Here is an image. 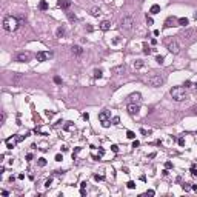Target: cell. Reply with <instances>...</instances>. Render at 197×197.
Returning a JSON list of instances; mask_svg holds the SVG:
<instances>
[{
  "label": "cell",
  "instance_id": "6da1fadb",
  "mask_svg": "<svg viewBox=\"0 0 197 197\" xmlns=\"http://www.w3.org/2000/svg\"><path fill=\"white\" fill-rule=\"evenodd\" d=\"M19 26H20V22H19L17 17H14V15H6V17L3 19V29H5L6 32L17 31Z\"/></svg>",
  "mask_w": 197,
  "mask_h": 197
},
{
  "label": "cell",
  "instance_id": "7a4b0ae2",
  "mask_svg": "<svg viewBox=\"0 0 197 197\" xmlns=\"http://www.w3.org/2000/svg\"><path fill=\"white\" fill-rule=\"evenodd\" d=\"M171 97H173L175 102H183V100L186 99V91H185V88H182V86H174L173 89H171Z\"/></svg>",
  "mask_w": 197,
  "mask_h": 197
},
{
  "label": "cell",
  "instance_id": "3957f363",
  "mask_svg": "<svg viewBox=\"0 0 197 197\" xmlns=\"http://www.w3.org/2000/svg\"><path fill=\"white\" fill-rule=\"evenodd\" d=\"M148 83L151 86H154V88H157V86H160L162 83H163V79H162V75L160 74H151L149 77H148Z\"/></svg>",
  "mask_w": 197,
  "mask_h": 197
},
{
  "label": "cell",
  "instance_id": "277c9868",
  "mask_svg": "<svg viewBox=\"0 0 197 197\" xmlns=\"http://www.w3.org/2000/svg\"><path fill=\"white\" fill-rule=\"evenodd\" d=\"M132 25H134L132 15H125V17L122 19V22H120V26H122L123 31H129V29L132 28Z\"/></svg>",
  "mask_w": 197,
  "mask_h": 197
},
{
  "label": "cell",
  "instance_id": "5b68a950",
  "mask_svg": "<svg viewBox=\"0 0 197 197\" xmlns=\"http://www.w3.org/2000/svg\"><path fill=\"white\" fill-rule=\"evenodd\" d=\"M29 58H31V54H29V52H19L17 56H15V60H17V62H22V63H26V62H29Z\"/></svg>",
  "mask_w": 197,
  "mask_h": 197
},
{
  "label": "cell",
  "instance_id": "8992f818",
  "mask_svg": "<svg viewBox=\"0 0 197 197\" xmlns=\"http://www.w3.org/2000/svg\"><path fill=\"white\" fill-rule=\"evenodd\" d=\"M126 109H128V112H129L131 116H136L137 112L140 111V105H139V103H132V102H131V103L128 105V108H126Z\"/></svg>",
  "mask_w": 197,
  "mask_h": 197
},
{
  "label": "cell",
  "instance_id": "52a82bcc",
  "mask_svg": "<svg viewBox=\"0 0 197 197\" xmlns=\"http://www.w3.org/2000/svg\"><path fill=\"white\" fill-rule=\"evenodd\" d=\"M168 51L171 52V54H179V51H180V46H179V43L177 42H169L168 43Z\"/></svg>",
  "mask_w": 197,
  "mask_h": 197
},
{
  "label": "cell",
  "instance_id": "ba28073f",
  "mask_svg": "<svg viewBox=\"0 0 197 197\" xmlns=\"http://www.w3.org/2000/svg\"><path fill=\"white\" fill-rule=\"evenodd\" d=\"M17 142H19V140H17V136H15V137H9V139L5 140V145H6V148L12 149L15 145H17Z\"/></svg>",
  "mask_w": 197,
  "mask_h": 197
},
{
  "label": "cell",
  "instance_id": "9c48e42d",
  "mask_svg": "<svg viewBox=\"0 0 197 197\" xmlns=\"http://www.w3.org/2000/svg\"><path fill=\"white\" fill-rule=\"evenodd\" d=\"M129 100H131L132 103H139V105H140V102H142V94H140V93H132L131 95H129Z\"/></svg>",
  "mask_w": 197,
  "mask_h": 197
},
{
  "label": "cell",
  "instance_id": "30bf717a",
  "mask_svg": "<svg viewBox=\"0 0 197 197\" xmlns=\"http://www.w3.org/2000/svg\"><path fill=\"white\" fill-rule=\"evenodd\" d=\"M48 57H51V54L49 52H37V56H36V58H37V62H46V58Z\"/></svg>",
  "mask_w": 197,
  "mask_h": 197
},
{
  "label": "cell",
  "instance_id": "8fae6325",
  "mask_svg": "<svg viewBox=\"0 0 197 197\" xmlns=\"http://www.w3.org/2000/svg\"><path fill=\"white\" fill-rule=\"evenodd\" d=\"M99 120L100 122H106V120H109V111H102V112H99Z\"/></svg>",
  "mask_w": 197,
  "mask_h": 197
},
{
  "label": "cell",
  "instance_id": "7c38bea8",
  "mask_svg": "<svg viewBox=\"0 0 197 197\" xmlns=\"http://www.w3.org/2000/svg\"><path fill=\"white\" fill-rule=\"evenodd\" d=\"M58 6H60L62 9H69L71 0H58Z\"/></svg>",
  "mask_w": 197,
  "mask_h": 197
},
{
  "label": "cell",
  "instance_id": "4fadbf2b",
  "mask_svg": "<svg viewBox=\"0 0 197 197\" xmlns=\"http://www.w3.org/2000/svg\"><path fill=\"white\" fill-rule=\"evenodd\" d=\"M177 20H175L174 17H169V19H166L165 20V28H171V26H177Z\"/></svg>",
  "mask_w": 197,
  "mask_h": 197
},
{
  "label": "cell",
  "instance_id": "5bb4252c",
  "mask_svg": "<svg viewBox=\"0 0 197 197\" xmlns=\"http://www.w3.org/2000/svg\"><path fill=\"white\" fill-rule=\"evenodd\" d=\"M99 28L102 29V31H108V29L111 28V23L108 22V20H103V22H100V25H99Z\"/></svg>",
  "mask_w": 197,
  "mask_h": 197
},
{
  "label": "cell",
  "instance_id": "9a60e30c",
  "mask_svg": "<svg viewBox=\"0 0 197 197\" xmlns=\"http://www.w3.org/2000/svg\"><path fill=\"white\" fill-rule=\"evenodd\" d=\"M71 51H73V54H75V56H82L83 54V49H82V46H79V45H74V46L71 48Z\"/></svg>",
  "mask_w": 197,
  "mask_h": 197
},
{
  "label": "cell",
  "instance_id": "2e32d148",
  "mask_svg": "<svg viewBox=\"0 0 197 197\" xmlns=\"http://www.w3.org/2000/svg\"><path fill=\"white\" fill-rule=\"evenodd\" d=\"M65 34H66L65 26H58V28H57V31H56V37H63Z\"/></svg>",
  "mask_w": 197,
  "mask_h": 197
},
{
  "label": "cell",
  "instance_id": "e0dca14e",
  "mask_svg": "<svg viewBox=\"0 0 197 197\" xmlns=\"http://www.w3.org/2000/svg\"><path fill=\"white\" fill-rule=\"evenodd\" d=\"M177 23L180 25V26H188V23H190V20H188L186 17H180V19H177Z\"/></svg>",
  "mask_w": 197,
  "mask_h": 197
},
{
  "label": "cell",
  "instance_id": "ac0fdd59",
  "mask_svg": "<svg viewBox=\"0 0 197 197\" xmlns=\"http://www.w3.org/2000/svg\"><path fill=\"white\" fill-rule=\"evenodd\" d=\"M149 12H151V14H159V12H160V6H159V5H153V6H151V9H149Z\"/></svg>",
  "mask_w": 197,
  "mask_h": 197
},
{
  "label": "cell",
  "instance_id": "d6986e66",
  "mask_svg": "<svg viewBox=\"0 0 197 197\" xmlns=\"http://www.w3.org/2000/svg\"><path fill=\"white\" fill-rule=\"evenodd\" d=\"M66 15H68L69 22H73V23H74V22H77V17H75V14H73V12H69V11H68V12H66Z\"/></svg>",
  "mask_w": 197,
  "mask_h": 197
},
{
  "label": "cell",
  "instance_id": "ffe728a7",
  "mask_svg": "<svg viewBox=\"0 0 197 197\" xmlns=\"http://www.w3.org/2000/svg\"><path fill=\"white\" fill-rule=\"evenodd\" d=\"M39 8H40L42 11H46V9H48V3H46V0H42L40 5H39Z\"/></svg>",
  "mask_w": 197,
  "mask_h": 197
},
{
  "label": "cell",
  "instance_id": "44dd1931",
  "mask_svg": "<svg viewBox=\"0 0 197 197\" xmlns=\"http://www.w3.org/2000/svg\"><path fill=\"white\" fill-rule=\"evenodd\" d=\"M143 66V60H136L134 62V69H140Z\"/></svg>",
  "mask_w": 197,
  "mask_h": 197
},
{
  "label": "cell",
  "instance_id": "7402d4cb",
  "mask_svg": "<svg viewBox=\"0 0 197 197\" xmlns=\"http://www.w3.org/2000/svg\"><path fill=\"white\" fill-rule=\"evenodd\" d=\"M99 14H100L99 8H93V9H91V15H93V17H99Z\"/></svg>",
  "mask_w": 197,
  "mask_h": 197
},
{
  "label": "cell",
  "instance_id": "603a6c76",
  "mask_svg": "<svg viewBox=\"0 0 197 197\" xmlns=\"http://www.w3.org/2000/svg\"><path fill=\"white\" fill-rule=\"evenodd\" d=\"M37 163H39V166H46V159H45V157H40L39 160H37Z\"/></svg>",
  "mask_w": 197,
  "mask_h": 197
},
{
  "label": "cell",
  "instance_id": "cb8c5ba5",
  "mask_svg": "<svg viewBox=\"0 0 197 197\" xmlns=\"http://www.w3.org/2000/svg\"><path fill=\"white\" fill-rule=\"evenodd\" d=\"M102 75H103L102 69H95V71H94V77H95V79H102Z\"/></svg>",
  "mask_w": 197,
  "mask_h": 197
},
{
  "label": "cell",
  "instance_id": "d4e9b609",
  "mask_svg": "<svg viewBox=\"0 0 197 197\" xmlns=\"http://www.w3.org/2000/svg\"><path fill=\"white\" fill-rule=\"evenodd\" d=\"M123 69H125L123 66H117V68H114V69H112V73H114V74H119V73H122Z\"/></svg>",
  "mask_w": 197,
  "mask_h": 197
},
{
  "label": "cell",
  "instance_id": "484cf974",
  "mask_svg": "<svg viewBox=\"0 0 197 197\" xmlns=\"http://www.w3.org/2000/svg\"><path fill=\"white\" fill-rule=\"evenodd\" d=\"M143 52H145V54H148V56L151 54V48H149V46H148V45H146V43L143 45Z\"/></svg>",
  "mask_w": 197,
  "mask_h": 197
},
{
  "label": "cell",
  "instance_id": "4316f807",
  "mask_svg": "<svg viewBox=\"0 0 197 197\" xmlns=\"http://www.w3.org/2000/svg\"><path fill=\"white\" fill-rule=\"evenodd\" d=\"M182 188H183V191H191V185H190V183H183V185H182Z\"/></svg>",
  "mask_w": 197,
  "mask_h": 197
},
{
  "label": "cell",
  "instance_id": "83f0119b",
  "mask_svg": "<svg viewBox=\"0 0 197 197\" xmlns=\"http://www.w3.org/2000/svg\"><path fill=\"white\" fill-rule=\"evenodd\" d=\"M183 39H190V36H191V29H186V31L185 32H183Z\"/></svg>",
  "mask_w": 197,
  "mask_h": 197
},
{
  "label": "cell",
  "instance_id": "f1b7e54d",
  "mask_svg": "<svg viewBox=\"0 0 197 197\" xmlns=\"http://www.w3.org/2000/svg\"><path fill=\"white\" fill-rule=\"evenodd\" d=\"M126 186L129 188V190H134V188H136V183H134V182H132V180H129V182L126 183Z\"/></svg>",
  "mask_w": 197,
  "mask_h": 197
},
{
  "label": "cell",
  "instance_id": "f546056e",
  "mask_svg": "<svg viewBox=\"0 0 197 197\" xmlns=\"http://www.w3.org/2000/svg\"><path fill=\"white\" fill-rule=\"evenodd\" d=\"M163 60H165V58H163V56H157V57H156V62H157L159 65H162Z\"/></svg>",
  "mask_w": 197,
  "mask_h": 197
},
{
  "label": "cell",
  "instance_id": "4dcf8cb0",
  "mask_svg": "<svg viewBox=\"0 0 197 197\" xmlns=\"http://www.w3.org/2000/svg\"><path fill=\"white\" fill-rule=\"evenodd\" d=\"M54 83H56V85H62V79L58 77V75H56V77H54Z\"/></svg>",
  "mask_w": 197,
  "mask_h": 197
},
{
  "label": "cell",
  "instance_id": "1f68e13d",
  "mask_svg": "<svg viewBox=\"0 0 197 197\" xmlns=\"http://www.w3.org/2000/svg\"><path fill=\"white\" fill-rule=\"evenodd\" d=\"M126 137H128V139H136V134H134L132 131H128L126 132Z\"/></svg>",
  "mask_w": 197,
  "mask_h": 197
},
{
  "label": "cell",
  "instance_id": "d6a6232c",
  "mask_svg": "<svg viewBox=\"0 0 197 197\" xmlns=\"http://www.w3.org/2000/svg\"><path fill=\"white\" fill-rule=\"evenodd\" d=\"M40 151H48V143H40Z\"/></svg>",
  "mask_w": 197,
  "mask_h": 197
},
{
  "label": "cell",
  "instance_id": "836d02e7",
  "mask_svg": "<svg viewBox=\"0 0 197 197\" xmlns=\"http://www.w3.org/2000/svg\"><path fill=\"white\" fill-rule=\"evenodd\" d=\"M112 123H114V125H119V123H120V119H119L117 116H116V117H112Z\"/></svg>",
  "mask_w": 197,
  "mask_h": 197
},
{
  "label": "cell",
  "instance_id": "e575fe53",
  "mask_svg": "<svg viewBox=\"0 0 197 197\" xmlns=\"http://www.w3.org/2000/svg\"><path fill=\"white\" fill-rule=\"evenodd\" d=\"M191 174L194 175V177H197V169H196V166L192 165V168H191Z\"/></svg>",
  "mask_w": 197,
  "mask_h": 197
},
{
  "label": "cell",
  "instance_id": "d590c367",
  "mask_svg": "<svg viewBox=\"0 0 197 197\" xmlns=\"http://www.w3.org/2000/svg\"><path fill=\"white\" fill-rule=\"evenodd\" d=\"M165 168L166 169H171V168H173V162H166L165 163Z\"/></svg>",
  "mask_w": 197,
  "mask_h": 197
},
{
  "label": "cell",
  "instance_id": "8d00e7d4",
  "mask_svg": "<svg viewBox=\"0 0 197 197\" xmlns=\"http://www.w3.org/2000/svg\"><path fill=\"white\" fill-rule=\"evenodd\" d=\"M63 160V156H62V154H57L56 156V162H62Z\"/></svg>",
  "mask_w": 197,
  "mask_h": 197
},
{
  "label": "cell",
  "instance_id": "74e56055",
  "mask_svg": "<svg viewBox=\"0 0 197 197\" xmlns=\"http://www.w3.org/2000/svg\"><path fill=\"white\" fill-rule=\"evenodd\" d=\"M51 183H52V179H48L46 182H45V186H46V188H49V186H51Z\"/></svg>",
  "mask_w": 197,
  "mask_h": 197
},
{
  "label": "cell",
  "instance_id": "f35d334b",
  "mask_svg": "<svg viewBox=\"0 0 197 197\" xmlns=\"http://www.w3.org/2000/svg\"><path fill=\"white\" fill-rule=\"evenodd\" d=\"M94 179H95V180H97V182H99V180H103L105 177H103L102 174H100V175H99V174H95V175H94Z\"/></svg>",
  "mask_w": 197,
  "mask_h": 197
},
{
  "label": "cell",
  "instance_id": "ab89813d",
  "mask_svg": "<svg viewBox=\"0 0 197 197\" xmlns=\"http://www.w3.org/2000/svg\"><path fill=\"white\" fill-rule=\"evenodd\" d=\"M5 120H6V114H5V112H2V117H0V122H2V123H5Z\"/></svg>",
  "mask_w": 197,
  "mask_h": 197
},
{
  "label": "cell",
  "instance_id": "60d3db41",
  "mask_svg": "<svg viewBox=\"0 0 197 197\" xmlns=\"http://www.w3.org/2000/svg\"><path fill=\"white\" fill-rule=\"evenodd\" d=\"M111 149H112V153H119V146H117V145H112Z\"/></svg>",
  "mask_w": 197,
  "mask_h": 197
},
{
  "label": "cell",
  "instance_id": "b9f144b4",
  "mask_svg": "<svg viewBox=\"0 0 197 197\" xmlns=\"http://www.w3.org/2000/svg\"><path fill=\"white\" fill-rule=\"evenodd\" d=\"M146 23H148V25H153V23H154L153 17H146Z\"/></svg>",
  "mask_w": 197,
  "mask_h": 197
},
{
  "label": "cell",
  "instance_id": "7bdbcfd3",
  "mask_svg": "<svg viewBox=\"0 0 197 197\" xmlns=\"http://www.w3.org/2000/svg\"><path fill=\"white\" fill-rule=\"evenodd\" d=\"M139 145H140V142H139V140H134V142H132V148H137Z\"/></svg>",
  "mask_w": 197,
  "mask_h": 197
},
{
  "label": "cell",
  "instance_id": "ee69618b",
  "mask_svg": "<svg viewBox=\"0 0 197 197\" xmlns=\"http://www.w3.org/2000/svg\"><path fill=\"white\" fill-rule=\"evenodd\" d=\"M179 145H180V146L185 145V139H183V137H180V139H179Z\"/></svg>",
  "mask_w": 197,
  "mask_h": 197
},
{
  "label": "cell",
  "instance_id": "f6af8a7d",
  "mask_svg": "<svg viewBox=\"0 0 197 197\" xmlns=\"http://www.w3.org/2000/svg\"><path fill=\"white\" fill-rule=\"evenodd\" d=\"M154 194H156L154 190H148V191H146V196H154Z\"/></svg>",
  "mask_w": 197,
  "mask_h": 197
},
{
  "label": "cell",
  "instance_id": "bcb514c9",
  "mask_svg": "<svg viewBox=\"0 0 197 197\" xmlns=\"http://www.w3.org/2000/svg\"><path fill=\"white\" fill-rule=\"evenodd\" d=\"M0 194H2V196H5V197H8V196H9V192H8V191H5V190H3L2 192H0Z\"/></svg>",
  "mask_w": 197,
  "mask_h": 197
},
{
  "label": "cell",
  "instance_id": "7dc6e473",
  "mask_svg": "<svg viewBox=\"0 0 197 197\" xmlns=\"http://www.w3.org/2000/svg\"><path fill=\"white\" fill-rule=\"evenodd\" d=\"M85 188H86V182H82L80 183V190H85Z\"/></svg>",
  "mask_w": 197,
  "mask_h": 197
},
{
  "label": "cell",
  "instance_id": "c3c4849f",
  "mask_svg": "<svg viewBox=\"0 0 197 197\" xmlns=\"http://www.w3.org/2000/svg\"><path fill=\"white\" fill-rule=\"evenodd\" d=\"M83 119L88 120V119H89V114H88V112H85V114H83Z\"/></svg>",
  "mask_w": 197,
  "mask_h": 197
},
{
  "label": "cell",
  "instance_id": "681fc988",
  "mask_svg": "<svg viewBox=\"0 0 197 197\" xmlns=\"http://www.w3.org/2000/svg\"><path fill=\"white\" fill-rule=\"evenodd\" d=\"M103 154H105V149H99V156H100V157H102V156H103Z\"/></svg>",
  "mask_w": 197,
  "mask_h": 197
},
{
  "label": "cell",
  "instance_id": "f907efd6",
  "mask_svg": "<svg viewBox=\"0 0 197 197\" xmlns=\"http://www.w3.org/2000/svg\"><path fill=\"white\" fill-rule=\"evenodd\" d=\"M26 160H32V154H26Z\"/></svg>",
  "mask_w": 197,
  "mask_h": 197
},
{
  "label": "cell",
  "instance_id": "816d5d0a",
  "mask_svg": "<svg viewBox=\"0 0 197 197\" xmlns=\"http://www.w3.org/2000/svg\"><path fill=\"white\" fill-rule=\"evenodd\" d=\"M148 157H149V159H154V157H156V153H151Z\"/></svg>",
  "mask_w": 197,
  "mask_h": 197
},
{
  "label": "cell",
  "instance_id": "f5cc1de1",
  "mask_svg": "<svg viewBox=\"0 0 197 197\" xmlns=\"http://www.w3.org/2000/svg\"><path fill=\"white\" fill-rule=\"evenodd\" d=\"M140 132H142V134H143V136H146V134H148V132H146V129H143V128H142V129H140Z\"/></svg>",
  "mask_w": 197,
  "mask_h": 197
},
{
  "label": "cell",
  "instance_id": "db71d44e",
  "mask_svg": "<svg viewBox=\"0 0 197 197\" xmlns=\"http://www.w3.org/2000/svg\"><path fill=\"white\" fill-rule=\"evenodd\" d=\"M191 190L192 191H197V185H191Z\"/></svg>",
  "mask_w": 197,
  "mask_h": 197
},
{
  "label": "cell",
  "instance_id": "11a10c76",
  "mask_svg": "<svg viewBox=\"0 0 197 197\" xmlns=\"http://www.w3.org/2000/svg\"><path fill=\"white\" fill-rule=\"evenodd\" d=\"M192 111H194V114H197V106H194V108H192Z\"/></svg>",
  "mask_w": 197,
  "mask_h": 197
},
{
  "label": "cell",
  "instance_id": "9f6ffc18",
  "mask_svg": "<svg viewBox=\"0 0 197 197\" xmlns=\"http://www.w3.org/2000/svg\"><path fill=\"white\" fill-rule=\"evenodd\" d=\"M194 19H196V20H197V12H196V14H194Z\"/></svg>",
  "mask_w": 197,
  "mask_h": 197
},
{
  "label": "cell",
  "instance_id": "6f0895ef",
  "mask_svg": "<svg viewBox=\"0 0 197 197\" xmlns=\"http://www.w3.org/2000/svg\"><path fill=\"white\" fill-rule=\"evenodd\" d=\"M194 88H197V83H194Z\"/></svg>",
  "mask_w": 197,
  "mask_h": 197
}]
</instances>
